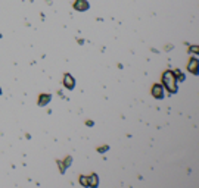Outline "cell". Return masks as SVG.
I'll return each mask as SVG.
<instances>
[{
  "instance_id": "9c48e42d",
  "label": "cell",
  "mask_w": 199,
  "mask_h": 188,
  "mask_svg": "<svg viewBox=\"0 0 199 188\" xmlns=\"http://www.w3.org/2000/svg\"><path fill=\"white\" fill-rule=\"evenodd\" d=\"M80 184H81V185H84V187H89V182H87V177L81 175V177H80Z\"/></svg>"
},
{
  "instance_id": "5bb4252c",
  "label": "cell",
  "mask_w": 199,
  "mask_h": 188,
  "mask_svg": "<svg viewBox=\"0 0 199 188\" xmlns=\"http://www.w3.org/2000/svg\"><path fill=\"white\" fill-rule=\"evenodd\" d=\"M0 94H2V88H0Z\"/></svg>"
},
{
  "instance_id": "9a60e30c",
  "label": "cell",
  "mask_w": 199,
  "mask_h": 188,
  "mask_svg": "<svg viewBox=\"0 0 199 188\" xmlns=\"http://www.w3.org/2000/svg\"><path fill=\"white\" fill-rule=\"evenodd\" d=\"M0 37H2V35H0Z\"/></svg>"
},
{
  "instance_id": "52a82bcc",
  "label": "cell",
  "mask_w": 199,
  "mask_h": 188,
  "mask_svg": "<svg viewBox=\"0 0 199 188\" xmlns=\"http://www.w3.org/2000/svg\"><path fill=\"white\" fill-rule=\"evenodd\" d=\"M87 182H89V187H97L99 185V179H97L96 173H91L90 177H87Z\"/></svg>"
},
{
  "instance_id": "8992f818",
  "label": "cell",
  "mask_w": 199,
  "mask_h": 188,
  "mask_svg": "<svg viewBox=\"0 0 199 188\" xmlns=\"http://www.w3.org/2000/svg\"><path fill=\"white\" fill-rule=\"evenodd\" d=\"M50 94H40L39 96V106H46L50 101Z\"/></svg>"
},
{
  "instance_id": "7a4b0ae2",
  "label": "cell",
  "mask_w": 199,
  "mask_h": 188,
  "mask_svg": "<svg viewBox=\"0 0 199 188\" xmlns=\"http://www.w3.org/2000/svg\"><path fill=\"white\" fill-rule=\"evenodd\" d=\"M63 87L67 90H72L75 87V81H74V78H72V75H69V74L63 75Z\"/></svg>"
},
{
  "instance_id": "3957f363",
  "label": "cell",
  "mask_w": 199,
  "mask_h": 188,
  "mask_svg": "<svg viewBox=\"0 0 199 188\" xmlns=\"http://www.w3.org/2000/svg\"><path fill=\"white\" fill-rule=\"evenodd\" d=\"M150 91H152V96H154L155 99H162L164 97V87L161 84H155Z\"/></svg>"
},
{
  "instance_id": "ba28073f",
  "label": "cell",
  "mask_w": 199,
  "mask_h": 188,
  "mask_svg": "<svg viewBox=\"0 0 199 188\" xmlns=\"http://www.w3.org/2000/svg\"><path fill=\"white\" fill-rule=\"evenodd\" d=\"M173 72H174V77H176L177 81H184V75L182 74L180 69H176V71H173Z\"/></svg>"
},
{
  "instance_id": "8fae6325",
  "label": "cell",
  "mask_w": 199,
  "mask_h": 188,
  "mask_svg": "<svg viewBox=\"0 0 199 188\" xmlns=\"http://www.w3.org/2000/svg\"><path fill=\"white\" fill-rule=\"evenodd\" d=\"M189 51H190V53H195V55H196V53H199V47H198V46H192V47L189 49Z\"/></svg>"
},
{
  "instance_id": "5b68a950",
  "label": "cell",
  "mask_w": 199,
  "mask_h": 188,
  "mask_svg": "<svg viewBox=\"0 0 199 188\" xmlns=\"http://www.w3.org/2000/svg\"><path fill=\"white\" fill-rule=\"evenodd\" d=\"M74 9L78 12H84L89 9V2L87 0H75L74 2Z\"/></svg>"
},
{
  "instance_id": "7c38bea8",
  "label": "cell",
  "mask_w": 199,
  "mask_h": 188,
  "mask_svg": "<svg viewBox=\"0 0 199 188\" xmlns=\"http://www.w3.org/2000/svg\"><path fill=\"white\" fill-rule=\"evenodd\" d=\"M106 150H108V145H105V147H99L97 151H99V153H103V151H106Z\"/></svg>"
},
{
  "instance_id": "6da1fadb",
  "label": "cell",
  "mask_w": 199,
  "mask_h": 188,
  "mask_svg": "<svg viewBox=\"0 0 199 188\" xmlns=\"http://www.w3.org/2000/svg\"><path fill=\"white\" fill-rule=\"evenodd\" d=\"M162 84H164V87L170 94L177 93V79L174 77L173 71H165L162 74Z\"/></svg>"
},
{
  "instance_id": "4fadbf2b",
  "label": "cell",
  "mask_w": 199,
  "mask_h": 188,
  "mask_svg": "<svg viewBox=\"0 0 199 188\" xmlns=\"http://www.w3.org/2000/svg\"><path fill=\"white\" fill-rule=\"evenodd\" d=\"M58 165H59V168H61V172H62V173H63V172H65V168H63L62 162H59V160H58Z\"/></svg>"
},
{
  "instance_id": "277c9868",
  "label": "cell",
  "mask_w": 199,
  "mask_h": 188,
  "mask_svg": "<svg viewBox=\"0 0 199 188\" xmlns=\"http://www.w3.org/2000/svg\"><path fill=\"white\" fill-rule=\"evenodd\" d=\"M198 66H199V60L193 56V57L189 60V63H187V71L192 72L193 75H196V74H198Z\"/></svg>"
},
{
  "instance_id": "30bf717a",
  "label": "cell",
  "mask_w": 199,
  "mask_h": 188,
  "mask_svg": "<svg viewBox=\"0 0 199 188\" xmlns=\"http://www.w3.org/2000/svg\"><path fill=\"white\" fill-rule=\"evenodd\" d=\"M71 162H72V159H71V157H69V156H68V157H67V159L63 160V163H62V165H63V168H68V166L71 165Z\"/></svg>"
}]
</instances>
